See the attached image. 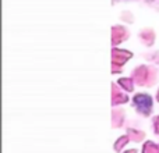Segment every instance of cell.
<instances>
[{"mask_svg":"<svg viewBox=\"0 0 159 153\" xmlns=\"http://www.w3.org/2000/svg\"><path fill=\"white\" fill-rule=\"evenodd\" d=\"M134 103L143 113H149V109L152 106V100L149 96L147 95H137L134 98Z\"/></svg>","mask_w":159,"mask_h":153,"instance_id":"obj_1","label":"cell"}]
</instances>
